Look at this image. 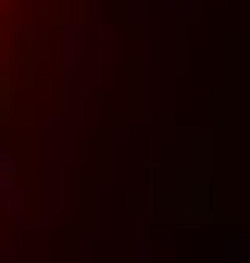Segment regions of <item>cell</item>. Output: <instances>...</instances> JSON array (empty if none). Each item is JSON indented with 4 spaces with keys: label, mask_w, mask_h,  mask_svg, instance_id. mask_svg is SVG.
Segmentation results:
<instances>
[{
    "label": "cell",
    "mask_w": 250,
    "mask_h": 263,
    "mask_svg": "<svg viewBox=\"0 0 250 263\" xmlns=\"http://www.w3.org/2000/svg\"><path fill=\"white\" fill-rule=\"evenodd\" d=\"M125 101V0H0V263H50L75 163Z\"/></svg>",
    "instance_id": "6da1fadb"
}]
</instances>
